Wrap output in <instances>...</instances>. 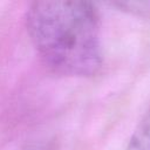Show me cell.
<instances>
[{
  "label": "cell",
  "instance_id": "obj_1",
  "mask_svg": "<svg viewBox=\"0 0 150 150\" xmlns=\"http://www.w3.org/2000/svg\"><path fill=\"white\" fill-rule=\"evenodd\" d=\"M30 40L45 64L66 76H93L102 66L100 16L87 1H36L26 13Z\"/></svg>",
  "mask_w": 150,
  "mask_h": 150
},
{
  "label": "cell",
  "instance_id": "obj_2",
  "mask_svg": "<svg viewBox=\"0 0 150 150\" xmlns=\"http://www.w3.org/2000/svg\"><path fill=\"white\" fill-rule=\"evenodd\" d=\"M125 150H150V108L135 128Z\"/></svg>",
  "mask_w": 150,
  "mask_h": 150
},
{
  "label": "cell",
  "instance_id": "obj_3",
  "mask_svg": "<svg viewBox=\"0 0 150 150\" xmlns=\"http://www.w3.org/2000/svg\"><path fill=\"white\" fill-rule=\"evenodd\" d=\"M118 8L132 13L134 15L138 16H144V18H150V2H116L115 4Z\"/></svg>",
  "mask_w": 150,
  "mask_h": 150
}]
</instances>
